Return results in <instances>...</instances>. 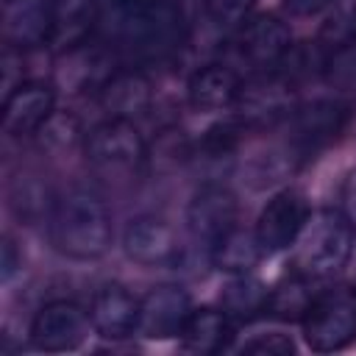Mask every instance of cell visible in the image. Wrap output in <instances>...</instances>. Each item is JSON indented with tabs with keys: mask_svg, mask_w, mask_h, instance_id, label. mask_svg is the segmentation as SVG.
Listing matches in <instances>:
<instances>
[{
	"mask_svg": "<svg viewBox=\"0 0 356 356\" xmlns=\"http://www.w3.org/2000/svg\"><path fill=\"white\" fill-rule=\"evenodd\" d=\"M97 19L108 47L134 61L164 58L184 39V17L175 0H103Z\"/></svg>",
	"mask_w": 356,
	"mask_h": 356,
	"instance_id": "6da1fadb",
	"label": "cell"
},
{
	"mask_svg": "<svg viewBox=\"0 0 356 356\" xmlns=\"http://www.w3.org/2000/svg\"><path fill=\"white\" fill-rule=\"evenodd\" d=\"M47 234L53 248L75 261L100 259L114 239V225L106 203L83 186L64 189L47 211Z\"/></svg>",
	"mask_w": 356,
	"mask_h": 356,
	"instance_id": "7a4b0ae2",
	"label": "cell"
},
{
	"mask_svg": "<svg viewBox=\"0 0 356 356\" xmlns=\"http://www.w3.org/2000/svg\"><path fill=\"white\" fill-rule=\"evenodd\" d=\"M295 273L306 278H328L339 273L353 250V225L337 209H320L309 214L303 231L295 239Z\"/></svg>",
	"mask_w": 356,
	"mask_h": 356,
	"instance_id": "3957f363",
	"label": "cell"
},
{
	"mask_svg": "<svg viewBox=\"0 0 356 356\" xmlns=\"http://www.w3.org/2000/svg\"><path fill=\"white\" fill-rule=\"evenodd\" d=\"M289 53H292L289 28L273 14H256L236 25V31L225 47V56H228L225 61L239 75H242V70L264 75V72L281 67Z\"/></svg>",
	"mask_w": 356,
	"mask_h": 356,
	"instance_id": "277c9868",
	"label": "cell"
},
{
	"mask_svg": "<svg viewBox=\"0 0 356 356\" xmlns=\"http://www.w3.org/2000/svg\"><path fill=\"white\" fill-rule=\"evenodd\" d=\"M303 339L317 353H334L356 339V289L337 286L317 292L300 317Z\"/></svg>",
	"mask_w": 356,
	"mask_h": 356,
	"instance_id": "5b68a950",
	"label": "cell"
},
{
	"mask_svg": "<svg viewBox=\"0 0 356 356\" xmlns=\"http://www.w3.org/2000/svg\"><path fill=\"white\" fill-rule=\"evenodd\" d=\"M83 150H86V161L100 175H111V178L136 172L147 159L142 134L131 120L122 117H108L97 122L86 134Z\"/></svg>",
	"mask_w": 356,
	"mask_h": 356,
	"instance_id": "8992f818",
	"label": "cell"
},
{
	"mask_svg": "<svg viewBox=\"0 0 356 356\" xmlns=\"http://www.w3.org/2000/svg\"><path fill=\"white\" fill-rule=\"evenodd\" d=\"M350 108L342 100H312L306 106H295L286 114V147L295 159H306L309 153L320 150L323 145L334 142Z\"/></svg>",
	"mask_w": 356,
	"mask_h": 356,
	"instance_id": "52a82bcc",
	"label": "cell"
},
{
	"mask_svg": "<svg viewBox=\"0 0 356 356\" xmlns=\"http://www.w3.org/2000/svg\"><path fill=\"white\" fill-rule=\"evenodd\" d=\"M309 214H312L309 203L300 192H295V189L275 192L264 203V209L259 211L256 225H253V236H256L259 250L264 256H273V253L292 248L298 234L303 231Z\"/></svg>",
	"mask_w": 356,
	"mask_h": 356,
	"instance_id": "ba28073f",
	"label": "cell"
},
{
	"mask_svg": "<svg viewBox=\"0 0 356 356\" xmlns=\"http://www.w3.org/2000/svg\"><path fill=\"white\" fill-rule=\"evenodd\" d=\"M92 328V317L83 306L72 300H50L44 303L31 323V342L47 353H64L83 345Z\"/></svg>",
	"mask_w": 356,
	"mask_h": 356,
	"instance_id": "9c48e42d",
	"label": "cell"
},
{
	"mask_svg": "<svg viewBox=\"0 0 356 356\" xmlns=\"http://www.w3.org/2000/svg\"><path fill=\"white\" fill-rule=\"evenodd\" d=\"M122 250L142 267H167L181 256V242L164 217L139 214L122 231Z\"/></svg>",
	"mask_w": 356,
	"mask_h": 356,
	"instance_id": "30bf717a",
	"label": "cell"
},
{
	"mask_svg": "<svg viewBox=\"0 0 356 356\" xmlns=\"http://www.w3.org/2000/svg\"><path fill=\"white\" fill-rule=\"evenodd\" d=\"M236 214H239V206L234 192L222 184H206L189 200L186 225H189V234L211 250V245L236 225Z\"/></svg>",
	"mask_w": 356,
	"mask_h": 356,
	"instance_id": "8fae6325",
	"label": "cell"
},
{
	"mask_svg": "<svg viewBox=\"0 0 356 356\" xmlns=\"http://www.w3.org/2000/svg\"><path fill=\"white\" fill-rule=\"evenodd\" d=\"M56 0H3V39L11 47L28 50L53 39Z\"/></svg>",
	"mask_w": 356,
	"mask_h": 356,
	"instance_id": "7c38bea8",
	"label": "cell"
},
{
	"mask_svg": "<svg viewBox=\"0 0 356 356\" xmlns=\"http://www.w3.org/2000/svg\"><path fill=\"white\" fill-rule=\"evenodd\" d=\"M189 314H192V303H189L186 289H181L175 284H161L142 298L136 334H145L147 339L181 337Z\"/></svg>",
	"mask_w": 356,
	"mask_h": 356,
	"instance_id": "4fadbf2b",
	"label": "cell"
},
{
	"mask_svg": "<svg viewBox=\"0 0 356 356\" xmlns=\"http://www.w3.org/2000/svg\"><path fill=\"white\" fill-rule=\"evenodd\" d=\"M53 106H56L53 86L42 83V81H25V83L14 86L3 103L6 134L25 136V134L42 131L47 125V120L53 117Z\"/></svg>",
	"mask_w": 356,
	"mask_h": 356,
	"instance_id": "5bb4252c",
	"label": "cell"
},
{
	"mask_svg": "<svg viewBox=\"0 0 356 356\" xmlns=\"http://www.w3.org/2000/svg\"><path fill=\"white\" fill-rule=\"evenodd\" d=\"M139 303L122 284H106L95 292L89 317L92 328L106 339H125L139 331Z\"/></svg>",
	"mask_w": 356,
	"mask_h": 356,
	"instance_id": "9a60e30c",
	"label": "cell"
},
{
	"mask_svg": "<svg viewBox=\"0 0 356 356\" xmlns=\"http://www.w3.org/2000/svg\"><path fill=\"white\" fill-rule=\"evenodd\" d=\"M242 89H245L242 75L228 61H217V64L200 67L189 78L186 97L197 111H222L239 103Z\"/></svg>",
	"mask_w": 356,
	"mask_h": 356,
	"instance_id": "2e32d148",
	"label": "cell"
},
{
	"mask_svg": "<svg viewBox=\"0 0 356 356\" xmlns=\"http://www.w3.org/2000/svg\"><path fill=\"white\" fill-rule=\"evenodd\" d=\"M100 103L108 111V117L131 120V117H136V114H142L147 108V103H150V83L136 70L111 72L100 83Z\"/></svg>",
	"mask_w": 356,
	"mask_h": 356,
	"instance_id": "e0dca14e",
	"label": "cell"
},
{
	"mask_svg": "<svg viewBox=\"0 0 356 356\" xmlns=\"http://www.w3.org/2000/svg\"><path fill=\"white\" fill-rule=\"evenodd\" d=\"M231 337V323L225 312L217 309H192L181 331V348L189 353H217Z\"/></svg>",
	"mask_w": 356,
	"mask_h": 356,
	"instance_id": "ac0fdd59",
	"label": "cell"
},
{
	"mask_svg": "<svg viewBox=\"0 0 356 356\" xmlns=\"http://www.w3.org/2000/svg\"><path fill=\"white\" fill-rule=\"evenodd\" d=\"M220 300L228 317H253L259 312H267L270 289L248 273H234V278L222 286Z\"/></svg>",
	"mask_w": 356,
	"mask_h": 356,
	"instance_id": "d6986e66",
	"label": "cell"
},
{
	"mask_svg": "<svg viewBox=\"0 0 356 356\" xmlns=\"http://www.w3.org/2000/svg\"><path fill=\"white\" fill-rule=\"evenodd\" d=\"M264 253L259 250L256 245V236L253 231H242L239 225H234L225 236H220L214 245H211V259L220 270H228V273H248Z\"/></svg>",
	"mask_w": 356,
	"mask_h": 356,
	"instance_id": "ffe728a7",
	"label": "cell"
},
{
	"mask_svg": "<svg viewBox=\"0 0 356 356\" xmlns=\"http://www.w3.org/2000/svg\"><path fill=\"white\" fill-rule=\"evenodd\" d=\"M309 281L312 278L295 273L289 281H284L281 286L270 289L267 312H273L275 317H284V320H289V317H298L300 320L306 314L312 298H314V292H309Z\"/></svg>",
	"mask_w": 356,
	"mask_h": 356,
	"instance_id": "44dd1931",
	"label": "cell"
},
{
	"mask_svg": "<svg viewBox=\"0 0 356 356\" xmlns=\"http://www.w3.org/2000/svg\"><path fill=\"white\" fill-rule=\"evenodd\" d=\"M250 6L253 0H206V14L214 25H239Z\"/></svg>",
	"mask_w": 356,
	"mask_h": 356,
	"instance_id": "7402d4cb",
	"label": "cell"
},
{
	"mask_svg": "<svg viewBox=\"0 0 356 356\" xmlns=\"http://www.w3.org/2000/svg\"><path fill=\"white\" fill-rule=\"evenodd\" d=\"M245 353H270V356H284V353H292V342L284 337V334H261L250 342L242 345Z\"/></svg>",
	"mask_w": 356,
	"mask_h": 356,
	"instance_id": "603a6c76",
	"label": "cell"
},
{
	"mask_svg": "<svg viewBox=\"0 0 356 356\" xmlns=\"http://www.w3.org/2000/svg\"><path fill=\"white\" fill-rule=\"evenodd\" d=\"M339 211L356 228V167L348 170L345 181H342V189H339Z\"/></svg>",
	"mask_w": 356,
	"mask_h": 356,
	"instance_id": "cb8c5ba5",
	"label": "cell"
},
{
	"mask_svg": "<svg viewBox=\"0 0 356 356\" xmlns=\"http://www.w3.org/2000/svg\"><path fill=\"white\" fill-rule=\"evenodd\" d=\"M331 6H334V0H284V8L292 17H317Z\"/></svg>",
	"mask_w": 356,
	"mask_h": 356,
	"instance_id": "d4e9b609",
	"label": "cell"
},
{
	"mask_svg": "<svg viewBox=\"0 0 356 356\" xmlns=\"http://www.w3.org/2000/svg\"><path fill=\"white\" fill-rule=\"evenodd\" d=\"M19 267H22V259L14 253V242L6 239L3 242V281H8Z\"/></svg>",
	"mask_w": 356,
	"mask_h": 356,
	"instance_id": "484cf974",
	"label": "cell"
}]
</instances>
